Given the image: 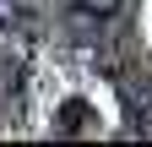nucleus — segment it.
<instances>
[{"label":"nucleus","mask_w":152,"mask_h":147,"mask_svg":"<svg viewBox=\"0 0 152 147\" xmlns=\"http://www.w3.org/2000/svg\"><path fill=\"white\" fill-rule=\"evenodd\" d=\"M65 11H71V22H82V27H103V22H114V16L125 11V0H65Z\"/></svg>","instance_id":"obj_1"},{"label":"nucleus","mask_w":152,"mask_h":147,"mask_svg":"<svg viewBox=\"0 0 152 147\" xmlns=\"http://www.w3.org/2000/svg\"><path fill=\"white\" fill-rule=\"evenodd\" d=\"M87 125H92V104L71 98V104L60 109V131H65V136H76V131H87Z\"/></svg>","instance_id":"obj_2"},{"label":"nucleus","mask_w":152,"mask_h":147,"mask_svg":"<svg viewBox=\"0 0 152 147\" xmlns=\"http://www.w3.org/2000/svg\"><path fill=\"white\" fill-rule=\"evenodd\" d=\"M16 27H27V6L22 0H0V33H16Z\"/></svg>","instance_id":"obj_3"}]
</instances>
